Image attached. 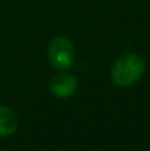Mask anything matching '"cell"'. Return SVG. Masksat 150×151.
Instances as JSON below:
<instances>
[{
	"label": "cell",
	"mask_w": 150,
	"mask_h": 151,
	"mask_svg": "<svg viewBox=\"0 0 150 151\" xmlns=\"http://www.w3.org/2000/svg\"><path fill=\"white\" fill-rule=\"evenodd\" d=\"M17 127V117L7 106H0V137H7L15 133Z\"/></svg>",
	"instance_id": "obj_4"
},
{
	"label": "cell",
	"mask_w": 150,
	"mask_h": 151,
	"mask_svg": "<svg viewBox=\"0 0 150 151\" xmlns=\"http://www.w3.org/2000/svg\"><path fill=\"white\" fill-rule=\"evenodd\" d=\"M145 72V63L140 56L126 53L114 63L112 68V80L118 86H132L142 77Z\"/></svg>",
	"instance_id": "obj_1"
},
{
	"label": "cell",
	"mask_w": 150,
	"mask_h": 151,
	"mask_svg": "<svg viewBox=\"0 0 150 151\" xmlns=\"http://www.w3.org/2000/svg\"><path fill=\"white\" fill-rule=\"evenodd\" d=\"M77 88V80L73 74L61 72L56 74L50 81V90L58 98H66L71 97L76 91Z\"/></svg>",
	"instance_id": "obj_3"
},
{
	"label": "cell",
	"mask_w": 150,
	"mask_h": 151,
	"mask_svg": "<svg viewBox=\"0 0 150 151\" xmlns=\"http://www.w3.org/2000/svg\"><path fill=\"white\" fill-rule=\"evenodd\" d=\"M48 57L50 64L58 70L71 68L74 60V48L72 41L64 36L55 37L48 47Z\"/></svg>",
	"instance_id": "obj_2"
}]
</instances>
